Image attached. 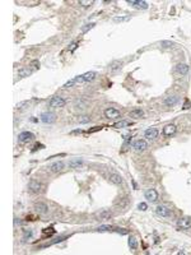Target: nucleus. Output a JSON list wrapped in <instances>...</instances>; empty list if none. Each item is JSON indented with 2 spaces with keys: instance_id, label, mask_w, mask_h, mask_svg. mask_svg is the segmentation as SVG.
<instances>
[{
  "instance_id": "nucleus-1",
  "label": "nucleus",
  "mask_w": 191,
  "mask_h": 255,
  "mask_svg": "<svg viewBox=\"0 0 191 255\" xmlns=\"http://www.w3.org/2000/svg\"><path fill=\"white\" fill-rule=\"evenodd\" d=\"M96 76L97 74L94 71H88V73H84L83 75L75 76V79H76V83H83V82H92Z\"/></svg>"
},
{
  "instance_id": "nucleus-2",
  "label": "nucleus",
  "mask_w": 191,
  "mask_h": 255,
  "mask_svg": "<svg viewBox=\"0 0 191 255\" xmlns=\"http://www.w3.org/2000/svg\"><path fill=\"white\" fill-rule=\"evenodd\" d=\"M65 103H66V100L64 98V97H60V96H55L50 101V106L51 107H55V109L56 107H64Z\"/></svg>"
},
{
  "instance_id": "nucleus-3",
  "label": "nucleus",
  "mask_w": 191,
  "mask_h": 255,
  "mask_svg": "<svg viewBox=\"0 0 191 255\" xmlns=\"http://www.w3.org/2000/svg\"><path fill=\"white\" fill-rule=\"evenodd\" d=\"M41 121L44 122V124H52V122L56 120V115L54 112H44L41 115Z\"/></svg>"
},
{
  "instance_id": "nucleus-4",
  "label": "nucleus",
  "mask_w": 191,
  "mask_h": 255,
  "mask_svg": "<svg viewBox=\"0 0 191 255\" xmlns=\"http://www.w3.org/2000/svg\"><path fill=\"white\" fill-rule=\"evenodd\" d=\"M144 197H145L147 200H149L150 203H154L158 200V193H157V190L154 189H148L145 190V193H144Z\"/></svg>"
},
{
  "instance_id": "nucleus-5",
  "label": "nucleus",
  "mask_w": 191,
  "mask_h": 255,
  "mask_svg": "<svg viewBox=\"0 0 191 255\" xmlns=\"http://www.w3.org/2000/svg\"><path fill=\"white\" fill-rule=\"evenodd\" d=\"M155 213L163 218H168V217H171V209L166 205H158L155 208Z\"/></svg>"
},
{
  "instance_id": "nucleus-6",
  "label": "nucleus",
  "mask_w": 191,
  "mask_h": 255,
  "mask_svg": "<svg viewBox=\"0 0 191 255\" xmlns=\"http://www.w3.org/2000/svg\"><path fill=\"white\" fill-rule=\"evenodd\" d=\"M133 148L135 151H145L147 148H148V143L145 142L144 139H138V140H135V142L133 143Z\"/></svg>"
},
{
  "instance_id": "nucleus-7",
  "label": "nucleus",
  "mask_w": 191,
  "mask_h": 255,
  "mask_svg": "<svg viewBox=\"0 0 191 255\" xmlns=\"http://www.w3.org/2000/svg\"><path fill=\"white\" fill-rule=\"evenodd\" d=\"M177 226L182 230H189L191 227V219L189 217H182L177 221Z\"/></svg>"
},
{
  "instance_id": "nucleus-8",
  "label": "nucleus",
  "mask_w": 191,
  "mask_h": 255,
  "mask_svg": "<svg viewBox=\"0 0 191 255\" xmlns=\"http://www.w3.org/2000/svg\"><path fill=\"white\" fill-rule=\"evenodd\" d=\"M105 116L107 119H120L121 115H120V111H118V110L110 107L105 111Z\"/></svg>"
},
{
  "instance_id": "nucleus-9",
  "label": "nucleus",
  "mask_w": 191,
  "mask_h": 255,
  "mask_svg": "<svg viewBox=\"0 0 191 255\" xmlns=\"http://www.w3.org/2000/svg\"><path fill=\"white\" fill-rule=\"evenodd\" d=\"M28 189H29V191H32V193H40L41 189H42V184L38 182L37 180H31L28 184Z\"/></svg>"
},
{
  "instance_id": "nucleus-10",
  "label": "nucleus",
  "mask_w": 191,
  "mask_h": 255,
  "mask_svg": "<svg viewBox=\"0 0 191 255\" xmlns=\"http://www.w3.org/2000/svg\"><path fill=\"white\" fill-rule=\"evenodd\" d=\"M33 138H35V135H33L31 131H23V133H20L18 135V140L20 143H27L29 140H32Z\"/></svg>"
},
{
  "instance_id": "nucleus-11",
  "label": "nucleus",
  "mask_w": 191,
  "mask_h": 255,
  "mask_svg": "<svg viewBox=\"0 0 191 255\" xmlns=\"http://www.w3.org/2000/svg\"><path fill=\"white\" fill-rule=\"evenodd\" d=\"M147 139L149 140H154L157 137H158V129H155V128H149V129L145 130V133H144Z\"/></svg>"
},
{
  "instance_id": "nucleus-12",
  "label": "nucleus",
  "mask_w": 191,
  "mask_h": 255,
  "mask_svg": "<svg viewBox=\"0 0 191 255\" xmlns=\"http://www.w3.org/2000/svg\"><path fill=\"white\" fill-rule=\"evenodd\" d=\"M35 211L37 212L38 214H46L49 212V207L46 205L45 203H36L35 204Z\"/></svg>"
},
{
  "instance_id": "nucleus-13",
  "label": "nucleus",
  "mask_w": 191,
  "mask_h": 255,
  "mask_svg": "<svg viewBox=\"0 0 191 255\" xmlns=\"http://www.w3.org/2000/svg\"><path fill=\"white\" fill-rule=\"evenodd\" d=\"M122 68V61L121 60H113L111 64L108 65V70L111 71V73H116Z\"/></svg>"
},
{
  "instance_id": "nucleus-14",
  "label": "nucleus",
  "mask_w": 191,
  "mask_h": 255,
  "mask_svg": "<svg viewBox=\"0 0 191 255\" xmlns=\"http://www.w3.org/2000/svg\"><path fill=\"white\" fill-rule=\"evenodd\" d=\"M111 217H112V213L108 209H103L97 213V218L99 221H108V219H111Z\"/></svg>"
},
{
  "instance_id": "nucleus-15",
  "label": "nucleus",
  "mask_w": 191,
  "mask_h": 255,
  "mask_svg": "<svg viewBox=\"0 0 191 255\" xmlns=\"http://www.w3.org/2000/svg\"><path fill=\"white\" fill-rule=\"evenodd\" d=\"M127 4H130V5H134L137 8H142V9H147L148 8V3L144 1V0H127Z\"/></svg>"
},
{
  "instance_id": "nucleus-16",
  "label": "nucleus",
  "mask_w": 191,
  "mask_h": 255,
  "mask_svg": "<svg viewBox=\"0 0 191 255\" xmlns=\"http://www.w3.org/2000/svg\"><path fill=\"white\" fill-rule=\"evenodd\" d=\"M178 100H180L178 96H168V97H166V100H164V105L172 107V106H175L177 103Z\"/></svg>"
},
{
  "instance_id": "nucleus-17",
  "label": "nucleus",
  "mask_w": 191,
  "mask_h": 255,
  "mask_svg": "<svg viewBox=\"0 0 191 255\" xmlns=\"http://www.w3.org/2000/svg\"><path fill=\"white\" fill-rule=\"evenodd\" d=\"M176 125H173V124H169V125H167V126H164L163 128V134L166 135V137H171V135H173L176 133Z\"/></svg>"
},
{
  "instance_id": "nucleus-18",
  "label": "nucleus",
  "mask_w": 191,
  "mask_h": 255,
  "mask_svg": "<svg viewBox=\"0 0 191 255\" xmlns=\"http://www.w3.org/2000/svg\"><path fill=\"white\" fill-rule=\"evenodd\" d=\"M176 70H177V73H180L181 75H185V74L189 73V65L187 64H178L176 66Z\"/></svg>"
},
{
  "instance_id": "nucleus-19",
  "label": "nucleus",
  "mask_w": 191,
  "mask_h": 255,
  "mask_svg": "<svg viewBox=\"0 0 191 255\" xmlns=\"http://www.w3.org/2000/svg\"><path fill=\"white\" fill-rule=\"evenodd\" d=\"M110 181L113 182V184H116V185H121L122 177L118 175V173H111V175H110Z\"/></svg>"
},
{
  "instance_id": "nucleus-20",
  "label": "nucleus",
  "mask_w": 191,
  "mask_h": 255,
  "mask_svg": "<svg viewBox=\"0 0 191 255\" xmlns=\"http://www.w3.org/2000/svg\"><path fill=\"white\" fill-rule=\"evenodd\" d=\"M64 166H65V165H64V162H61V161H60V162H55V163L51 165L50 166V170L52 172H59V171H61V170L64 168Z\"/></svg>"
},
{
  "instance_id": "nucleus-21",
  "label": "nucleus",
  "mask_w": 191,
  "mask_h": 255,
  "mask_svg": "<svg viewBox=\"0 0 191 255\" xmlns=\"http://www.w3.org/2000/svg\"><path fill=\"white\" fill-rule=\"evenodd\" d=\"M83 165V160L82 158H74L69 161V167L71 168H79V166Z\"/></svg>"
},
{
  "instance_id": "nucleus-22",
  "label": "nucleus",
  "mask_w": 191,
  "mask_h": 255,
  "mask_svg": "<svg viewBox=\"0 0 191 255\" xmlns=\"http://www.w3.org/2000/svg\"><path fill=\"white\" fill-rule=\"evenodd\" d=\"M31 74H32V70L29 69V68H22V69L18 70V75L22 76V78H25V76H28Z\"/></svg>"
},
{
  "instance_id": "nucleus-23",
  "label": "nucleus",
  "mask_w": 191,
  "mask_h": 255,
  "mask_svg": "<svg viewBox=\"0 0 191 255\" xmlns=\"http://www.w3.org/2000/svg\"><path fill=\"white\" fill-rule=\"evenodd\" d=\"M143 115H144V112H143V110H140V109L130 111V117H134V119H139V117H142Z\"/></svg>"
},
{
  "instance_id": "nucleus-24",
  "label": "nucleus",
  "mask_w": 191,
  "mask_h": 255,
  "mask_svg": "<svg viewBox=\"0 0 191 255\" xmlns=\"http://www.w3.org/2000/svg\"><path fill=\"white\" fill-rule=\"evenodd\" d=\"M86 106H87V101L86 100H76L75 101V103H74V107H76V109H86Z\"/></svg>"
},
{
  "instance_id": "nucleus-25",
  "label": "nucleus",
  "mask_w": 191,
  "mask_h": 255,
  "mask_svg": "<svg viewBox=\"0 0 191 255\" xmlns=\"http://www.w3.org/2000/svg\"><path fill=\"white\" fill-rule=\"evenodd\" d=\"M129 248L131 250H137L138 249V240L135 237H130L129 239Z\"/></svg>"
},
{
  "instance_id": "nucleus-26",
  "label": "nucleus",
  "mask_w": 191,
  "mask_h": 255,
  "mask_svg": "<svg viewBox=\"0 0 191 255\" xmlns=\"http://www.w3.org/2000/svg\"><path fill=\"white\" fill-rule=\"evenodd\" d=\"M130 124H131L130 121H126V120H124V121H118V122H116V124L113 125V128H116V129H121V128L129 126Z\"/></svg>"
},
{
  "instance_id": "nucleus-27",
  "label": "nucleus",
  "mask_w": 191,
  "mask_h": 255,
  "mask_svg": "<svg viewBox=\"0 0 191 255\" xmlns=\"http://www.w3.org/2000/svg\"><path fill=\"white\" fill-rule=\"evenodd\" d=\"M66 237L65 236H60V237H57V239H55V240H52L51 242H49V244H46V245H44L42 248H47V246H51V245H54V244H57V242H61L62 240H65Z\"/></svg>"
},
{
  "instance_id": "nucleus-28",
  "label": "nucleus",
  "mask_w": 191,
  "mask_h": 255,
  "mask_svg": "<svg viewBox=\"0 0 191 255\" xmlns=\"http://www.w3.org/2000/svg\"><path fill=\"white\" fill-rule=\"evenodd\" d=\"M89 121H91V119H89V116H87V115H82V116L78 117V122H80V124H87Z\"/></svg>"
},
{
  "instance_id": "nucleus-29",
  "label": "nucleus",
  "mask_w": 191,
  "mask_h": 255,
  "mask_svg": "<svg viewBox=\"0 0 191 255\" xmlns=\"http://www.w3.org/2000/svg\"><path fill=\"white\" fill-rule=\"evenodd\" d=\"M54 233H55L54 227H49V228H45L44 230V237H49L51 235H54Z\"/></svg>"
},
{
  "instance_id": "nucleus-30",
  "label": "nucleus",
  "mask_w": 191,
  "mask_h": 255,
  "mask_svg": "<svg viewBox=\"0 0 191 255\" xmlns=\"http://www.w3.org/2000/svg\"><path fill=\"white\" fill-rule=\"evenodd\" d=\"M23 232H24V236H23V240H24V241H25V240H28V239H31L32 235H33L32 230H29V228H28V230H24Z\"/></svg>"
},
{
  "instance_id": "nucleus-31",
  "label": "nucleus",
  "mask_w": 191,
  "mask_h": 255,
  "mask_svg": "<svg viewBox=\"0 0 191 255\" xmlns=\"http://www.w3.org/2000/svg\"><path fill=\"white\" fill-rule=\"evenodd\" d=\"M97 231L99 232H105V231H113V227L112 226H99L97 228Z\"/></svg>"
},
{
  "instance_id": "nucleus-32",
  "label": "nucleus",
  "mask_w": 191,
  "mask_h": 255,
  "mask_svg": "<svg viewBox=\"0 0 191 255\" xmlns=\"http://www.w3.org/2000/svg\"><path fill=\"white\" fill-rule=\"evenodd\" d=\"M160 45H162L163 47L169 49V47H173L176 44H175V42H171V41H162V42H160Z\"/></svg>"
},
{
  "instance_id": "nucleus-33",
  "label": "nucleus",
  "mask_w": 191,
  "mask_h": 255,
  "mask_svg": "<svg viewBox=\"0 0 191 255\" xmlns=\"http://www.w3.org/2000/svg\"><path fill=\"white\" fill-rule=\"evenodd\" d=\"M94 26H96V23H89V24H86L84 27H82V32H83V33L88 32L89 29H92L93 27H94Z\"/></svg>"
},
{
  "instance_id": "nucleus-34",
  "label": "nucleus",
  "mask_w": 191,
  "mask_h": 255,
  "mask_svg": "<svg viewBox=\"0 0 191 255\" xmlns=\"http://www.w3.org/2000/svg\"><path fill=\"white\" fill-rule=\"evenodd\" d=\"M75 83H76V79H75V78H73V79L68 80V82H66L65 84H64V88H70V87H73Z\"/></svg>"
},
{
  "instance_id": "nucleus-35",
  "label": "nucleus",
  "mask_w": 191,
  "mask_h": 255,
  "mask_svg": "<svg viewBox=\"0 0 191 255\" xmlns=\"http://www.w3.org/2000/svg\"><path fill=\"white\" fill-rule=\"evenodd\" d=\"M93 4V1L91 0V1H84V0H80L79 1V5H82V7H84V8H87V7H91Z\"/></svg>"
},
{
  "instance_id": "nucleus-36",
  "label": "nucleus",
  "mask_w": 191,
  "mask_h": 255,
  "mask_svg": "<svg viewBox=\"0 0 191 255\" xmlns=\"http://www.w3.org/2000/svg\"><path fill=\"white\" fill-rule=\"evenodd\" d=\"M129 19H130L129 17H116L113 20L115 22H126V20H129Z\"/></svg>"
},
{
  "instance_id": "nucleus-37",
  "label": "nucleus",
  "mask_w": 191,
  "mask_h": 255,
  "mask_svg": "<svg viewBox=\"0 0 191 255\" xmlns=\"http://www.w3.org/2000/svg\"><path fill=\"white\" fill-rule=\"evenodd\" d=\"M113 231L117 233H121V235H127V231L125 228H113Z\"/></svg>"
},
{
  "instance_id": "nucleus-38",
  "label": "nucleus",
  "mask_w": 191,
  "mask_h": 255,
  "mask_svg": "<svg viewBox=\"0 0 191 255\" xmlns=\"http://www.w3.org/2000/svg\"><path fill=\"white\" fill-rule=\"evenodd\" d=\"M138 208H139L140 211H143V212H144V211H147V209H148V205H147L145 203H139Z\"/></svg>"
},
{
  "instance_id": "nucleus-39",
  "label": "nucleus",
  "mask_w": 191,
  "mask_h": 255,
  "mask_svg": "<svg viewBox=\"0 0 191 255\" xmlns=\"http://www.w3.org/2000/svg\"><path fill=\"white\" fill-rule=\"evenodd\" d=\"M76 47H78V42L75 41V42H73V44H71V45L69 46V51H70V52H73V51H74Z\"/></svg>"
},
{
  "instance_id": "nucleus-40",
  "label": "nucleus",
  "mask_w": 191,
  "mask_h": 255,
  "mask_svg": "<svg viewBox=\"0 0 191 255\" xmlns=\"http://www.w3.org/2000/svg\"><path fill=\"white\" fill-rule=\"evenodd\" d=\"M101 129H102L101 126H94V128H92V129H89L88 133H94V131H98V130H101Z\"/></svg>"
},
{
  "instance_id": "nucleus-41",
  "label": "nucleus",
  "mask_w": 191,
  "mask_h": 255,
  "mask_svg": "<svg viewBox=\"0 0 191 255\" xmlns=\"http://www.w3.org/2000/svg\"><path fill=\"white\" fill-rule=\"evenodd\" d=\"M24 105H27V102H25V101L19 102V103H17V105H15V107H17V109H22V106H24Z\"/></svg>"
},
{
  "instance_id": "nucleus-42",
  "label": "nucleus",
  "mask_w": 191,
  "mask_h": 255,
  "mask_svg": "<svg viewBox=\"0 0 191 255\" xmlns=\"http://www.w3.org/2000/svg\"><path fill=\"white\" fill-rule=\"evenodd\" d=\"M41 148H44V146H42V144H36L35 148L32 149V152H35V151H37V149H41Z\"/></svg>"
},
{
  "instance_id": "nucleus-43",
  "label": "nucleus",
  "mask_w": 191,
  "mask_h": 255,
  "mask_svg": "<svg viewBox=\"0 0 191 255\" xmlns=\"http://www.w3.org/2000/svg\"><path fill=\"white\" fill-rule=\"evenodd\" d=\"M184 109H190V102H189V100H187V98L185 100V105H184Z\"/></svg>"
},
{
  "instance_id": "nucleus-44",
  "label": "nucleus",
  "mask_w": 191,
  "mask_h": 255,
  "mask_svg": "<svg viewBox=\"0 0 191 255\" xmlns=\"http://www.w3.org/2000/svg\"><path fill=\"white\" fill-rule=\"evenodd\" d=\"M32 65H35V68H40V63H38L37 60H33L32 61Z\"/></svg>"
},
{
  "instance_id": "nucleus-45",
  "label": "nucleus",
  "mask_w": 191,
  "mask_h": 255,
  "mask_svg": "<svg viewBox=\"0 0 191 255\" xmlns=\"http://www.w3.org/2000/svg\"><path fill=\"white\" fill-rule=\"evenodd\" d=\"M73 133H74V134H75V133H82V129H79V130H74Z\"/></svg>"
}]
</instances>
